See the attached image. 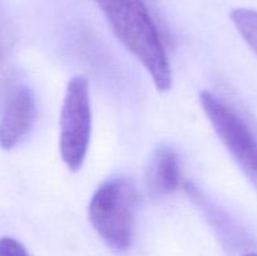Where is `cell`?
Instances as JSON below:
<instances>
[{"mask_svg": "<svg viewBox=\"0 0 257 256\" xmlns=\"http://www.w3.org/2000/svg\"><path fill=\"white\" fill-rule=\"evenodd\" d=\"M60 156L70 171L82 167L92 132L89 82L84 75H74L65 89L60 112Z\"/></svg>", "mask_w": 257, "mask_h": 256, "instance_id": "cell-3", "label": "cell"}, {"mask_svg": "<svg viewBox=\"0 0 257 256\" xmlns=\"http://www.w3.org/2000/svg\"><path fill=\"white\" fill-rule=\"evenodd\" d=\"M230 17L243 40L257 54V10L240 8L232 10Z\"/></svg>", "mask_w": 257, "mask_h": 256, "instance_id": "cell-6", "label": "cell"}, {"mask_svg": "<svg viewBox=\"0 0 257 256\" xmlns=\"http://www.w3.org/2000/svg\"><path fill=\"white\" fill-rule=\"evenodd\" d=\"M137 198V187L132 178L113 177L102 183L90 200V223L113 250L125 251L132 245Z\"/></svg>", "mask_w": 257, "mask_h": 256, "instance_id": "cell-2", "label": "cell"}, {"mask_svg": "<svg viewBox=\"0 0 257 256\" xmlns=\"http://www.w3.org/2000/svg\"><path fill=\"white\" fill-rule=\"evenodd\" d=\"M35 98L25 85L17 87L8 98L0 118V146L12 150L32 128L35 119Z\"/></svg>", "mask_w": 257, "mask_h": 256, "instance_id": "cell-4", "label": "cell"}, {"mask_svg": "<svg viewBox=\"0 0 257 256\" xmlns=\"http://www.w3.org/2000/svg\"><path fill=\"white\" fill-rule=\"evenodd\" d=\"M148 187L157 195H167L178 188L181 168L175 151L168 146L156 148L151 157L146 175Z\"/></svg>", "mask_w": 257, "mask_h": 256, "instance_id": "cell-5", "label": "cell"}, {"mask_svg": "<svg viewBox=\"0 0 257 256\" xmlns=\"http://www.w3.org/2000/svg\"><path fill=\"white\" fill-rule=\"evenodd\" d=\"M243 256H257V253H247V255H243Z\"/></svg>", "mask_w": 257, "mask_h": 256, "instance_id": "cell-8", "label": "cell"}, {"mask_svg": "<svg viewBox=\"0 0 257 256\" xmlns=\"http://www.w3.org/2000/svg\"><path fill=\"white\" fill-rule=\"evenodd\" d=\"M117 39L143 64L158 90L172 87L160 32L143 0H95Z\"/></svg>", "mask_w": 257, "mask_h": 256, "instance_id": "cell-1", "label": "cell"}, {"mask_svg": "<svg viewBox=\"0 0 257 256\" xmlns=\"http://www.w3.org/2000/svg\"><path fill=\"white\" fill-rule=\"evenodd\" d=\"M0 256H29L27 248L15 238L4 236L0 238Z\"/></svg>", "mask_w": 257, "mask_h": 256, "instance_id": "cell-7", "label": "cell"}]
</instances>
